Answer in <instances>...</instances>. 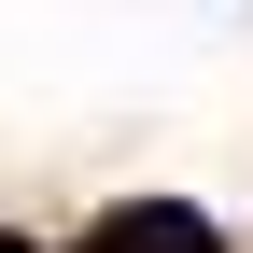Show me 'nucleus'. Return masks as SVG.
Masks as SVG:
<instances>
[{"instance_id":"obj_2","label":"nucleus","mask_w":253,"mask_h":253,"mask_svg":"<svg viewBox=\"0 0 253 253\" xmlns=\"http://www.w3.org/2000/svg\"><path fill=\"white\" fill-rule=\"evenodd\" d=\"M0 253H28V239H14V225H0Z\"/></svg>"},{"instance_id":"obj_1","label":"nucleus","mask_w":253,"mask_h":253,"mask_svg":"<svg viewBox=\"0 0 253 253\" xmlns=\"http://www.w3.org/2000/svg\"><path fill=\"white\" fill-rule=\"evenodd\" d=\"M84 253H225V225H211L197 197H126V211H99Z\"/></svg>"}]
</instances>
